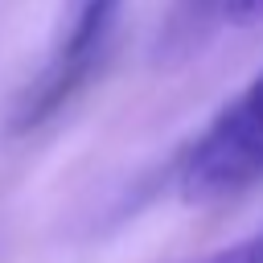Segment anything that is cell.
Masks as SVG:
<instances>
[{
  "mask_svg": "<svg viewBox=\"0 0 263 263\" xmlns=\"http://www.w3.org/2000/svg\"><path fill=\"white\" fill-rule=\"evenodd\" d=\"M259 177H263V70L189 148L181 168V197L189 205H205L255 185Z\"/></svg>",
  "mask_w": 263,
  "mask_h": 263,
  "instance_id": "cell-1",
  "label": "cell"
},
{
  "mask_svg": "<svg viewBox=\"0 0 263 263\" xmlns=\"http://www.w3.org/2000/svg\"><path fill=\"white\" fill-rule=\"evenodd\" d=\"M119 8H123V0H74L66 37L58 41L49 66L29 82V90L21 95V103L12 111V132H29V127L45 123L62 103H70L86 86V78L99 70V62L111 45Z\"/></svg>",
  "mask_w": 263,
  "mask_h": 263,
  "instance_id": "cell-2",
  "label": "cell"
},
{
  "mask_svg": "<svg viewBox=\"0 0 263 263\" xmlns=\"http://www.w3.org/2000/svg\"><path fill=\"white\" fill-rule=\"evenodd\" d=\"M205 263H263V230L234 242V247H222L218 255H210Z\"/></svg>",
  "mask_w": 263,
  "mask_h": 263,
  "instance_id": "cell-3",
  "label": "cell"
},
{
  "mask_svg": "<svg viewBox=\"0 0 263 263\" xmlns=\"http://www.w3.org/2000/svg\"><path fill=\"white\" fill-rule=\"evenodd\" d=\"M222 12L234 25H255L263 16V0H222Z\"/></svg>",
  "mask_w": 263,
  "mask_h": 263,
  "instance_id": "cell-4",
  "label": "cell"
}]
</instances>
